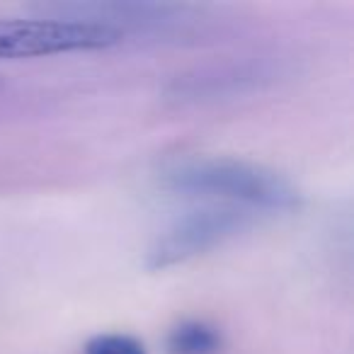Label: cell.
Listing matches in <instances>:
<instances>
[{
	"label": "cell",
	"instance_id": "6da1fadb",
	"mask_svg": "<svg viewBox=\"0 0 354 354\" xmlns=\"http://www.w3.org/2000/svg\"><path fill=\"white\" fill-rule=\"evenodd\" d=\"M160 180L175 194L250 214L294 212L301 204L299 189L284 175L241 158H189L172 162Z\"/></svg>",
	"mask_w": 354,
	"mask_h": 354
},
{
	"label": "cell",
	"instance_id": "7a4b0ae2",
	"mask_svg": "<svg viewBox=\"0 0 354 354\" xmlns=\"http://www.w3.org/2000/svg\"><path fill=\"white\" fill-rule=\"evenodd\" d=\"M294 75V61L281 54H245L209 61L175 75L165 95L180 107L236 102L281 85Z\"/></svg>",
	"mask_w": 354,
	"mask_h": 354
},
{
	"label": "cell",
	"instance_id": "3957f363",
	"mask_svg": "<svg viewBox=\"0 0 354 354\" xmlns=\"http://www.w3.org/2000/svg\"><path fill=\"white\" fill-rule=\"evenodd\" d=\"M41 15L93 22L117 32L122 39L124 37L187 39L209 27L202 8L177 6V3H59V6H44Z\"/></svg>",
	"mask_w": 354,
	"mask_h": 354
},
{
	"label": "cell",
	"instance_id": "277c9868",
	"mask_svg": "<svg viewBox=\"0 0 354 354\" xmlns=\"http://www.w3.org/2000/svg\"><path fill=\"white\" fill-rule=\"evenodd\" d=\"M255 223V214L243 209L207 204L180 216L151 245L146 257L148 270H170L187 265L202 255L218 250Z\"/></svg>",
	"mask_w": 354,
	"mask_h": 354
},
{
	"label": "cell",
	"instance_id": "5b68a950",
	"mask_svg": "<svg viewBox=\"0 0 354 354\" xmlns=\"http://www.w3.org/2000/svg\"><path fill=\"white\" fill-rule=\"evenodd\" d=\"M124 41L107 27L64 17H32V20H0V59H32V56L97 51Z\"/></svg>",
	"mask_w": 354,
	"mask_h": 354
},
{
	"label": "cell",
	"instance_id": "8992f818",
	"mask_svg": "<svg viewBox=\"0 0 354 354\" xmlns=\"http://www.w3.org/2000/svg\"><path fill=\"white\" fill-rule=\"evenodd\" d=\"M165 344L170 354H218L223 337L207 320H183L167 333Z\"/></svg>",
	"mask_w": 354,
	"mask_h": 354
},
{
	"label": "cell",
	"instance_id": "52a82bcc",
	"mask_svg": "<svg viewBox=\"0 0 354 354\" xmlns=\"http://www.w3.org/2000/svg\"><path fill=\"white\" fill-rule=\"evenodd\" d=\"M83 354H146L141 339L127 333H102L85 342Z\"/></svg>",
	"mask_w": 354,
	"mask_h": 354
}]
</instances>
